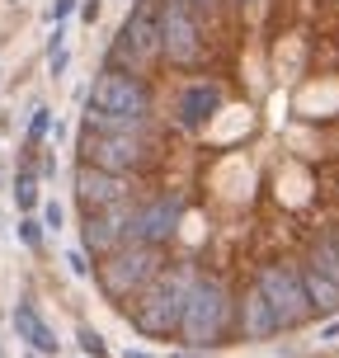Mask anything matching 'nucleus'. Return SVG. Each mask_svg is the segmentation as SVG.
Segmentation results:
<instances>
[{
	"instance_id": "f03ea898",
	"label": "nucleus",
	"mask_w": 339,
	"mask_h": 358,
	"mask_svg": "<svg viewBox=\"0 0 339 358\" xmlns=\"http://www.w3.org/2000/svg\"><path fill=\"white\" fill-rule=\"evenodd\" d=\"M10 330H15L19 340H24V349H29V354L62 358V335H57L52 325H48V316L38 311L34 297H19V302L10 306Z\"/></svg>"
},
{
	"instance_id": "f8f14e48",
	"label": "nucleus",
	"mask_w": 339,
	"mask_h": 358,
	"mask_svg": "<svg viewBox=\"0 0 339 358\" xmlns=\"http://www.w3.org/2000/svg\"><path fill=\"white\" fill-rule=\"evenodd\" d=\"M321 340H325V344H335V340H339V316H335V321H325V325H321Z\"/></svg>"
},
{
	"instance_id": "0eeeda50",
	"label": "nucleus",
	"mask_w": 339,
	"mask_h": 358,
	"mask_svg": "<svg viewBox=\"0 0 339 358\" xmlns=\"http://www.w3.org/2000/svg\"><path fill=\"white\" fill-rule=\"evenodd\" d=\"M75 349L85 358H113V349L104 344V335H99L94 325H80V330H75Z\"/></svg>"
},
{
	"instance_id": "dca6fc26",
	"label": "nucleus",
	"mask_w": 339,
	"mask_h": 358,
	"mask_svg": "<svg viewBox=\"0 0 339 358\" xmlns=\"http://www.w3.org/2000/svg\"><path fill=\"white\" fill-rule=\"evenodd\" d=\"M0 358H5V349H0Z\"/></svg>"
},
{
	"instance_id": "7ed1b4c3",
	"label": "nucleus",
	"mask_w": 339,
	"mask_h": 358,
	"mask_svg": "<svg viewBox=\"0 0 339 358\" xmlns=\"http://www.w3.org/2000/svg\"><path fill=\"white\" fill-rule=\"evenodd\" d=\"M10 198H15L19 217H34L43 208V175L29 170V165H15V179H10Z\"/></svg>"
},
{
	"instance_id": "39448f33",
	"label": "nucleus",
	"mask_w": 339,
	"mask_h": 358,
	"mask_svg": "<svg viewBox=\"0 0 339 358\" xmlns=\"http://www.w3.org/2000/svg\"><path fill=\"white\" fill-rule=\"evenodd\" d=\"M52 123H57L52 104H34V113H29V127H24V146H48V137H52Z\"/></svg>"
},
{
	"instance_id": "20e7f679",
	"label": "nucleus",
	"mask_w": 339,
	"mask_h": 358,
	"mask_svg": "<svg viewBox=\"0 0 339 358\" xmlns=\"http://www.w3.org/2000/svg\"><path fill=\"white\" fill-rule=\"evenodd\" d=\"M15 236H19V245L29 255H48V227H43V217H19L15 222Z\"/></svg>"
},
{
	"instance_id": "6e6552de",
	"label": "nucleus",
	"mask_w": 339,
	"mask_h": 358,
	"mask_svg": "<svg viewBox=\"0 0 339 358\" xmlns=\"http://www.w3.org/2000/svg\"><path fill=\"white\" fill-rule=\"evenodd\" d=\"M66 71H71V48L48 52V76H52V80H66Z\"/></svg>"
},
{
	"instance_id": "9b49d317",
	"label": "nucleus",
	"mask_w": 339,
	"mask_h": 358,
	"mask_svg": "<svg viewBox=\"0 0 339 358\" xmlns=\"http://www.w3.org/2000/svg\"><path fill=\"white\" fill-rule=\"evenodd\" d=\"M118 358H156L151 344H132V349H118Z\"/></svg>"
},
{
	"instance_id": "f257e3e1",
	"label": "nucleus",
	"mask_w": 339,
	"mask_h": 358,
	"mask_svg": "<svg viewBox=\"0 0 339 358\" xmlns=\"http://www.w3.org/2000/svg\"><path fill=\"white\" fill-rule=\"evenodd\" d=\"M71 227L151 349L339 316V0H127L75 90Z\"/></svg>"
},
{
	"instance_id": "1a4fd4ad",
	"label": "nucleus",
	"mask_w": 339,
	"mask_h": 358,
	"mask_svg": "<svg viewBox=\"0 0 339 358\" xmlns=\"http://www.w3.org/2000/svg\"><path fill=\"white\" fill-rule=\"evenodd\" d=\"M66 268H71L75 278H85V283H89V264H85V255H80V245H71V250H66Z\"/></svg>"
},
{
	"instance_id": "ddd939ff",
	"label": "nucleus",
	"mask_w": 339,
	"mask_h": 358,
	"mask_svg": "<svg viewBox=\"0 0 339 358\" xmlns=\"http://www.w3.org/2000/svg\"><path fill=\"white\" fill-rule=\"evenodd\" d=\"M94 19H99V0H89L85 10H80V24H94Z\"/></svg>"
},
{
	"instance_id": "4468645a",
	"label": "nucleus",
	"mask_w": 339,
	"mask_h": 358,
	"mask_svg": "<svg viewBox=\"0 0 339 358\" xmlns=\"http://www.w3.org/2000/svg\"><path fill=\"white\" fill-rule=\"evenodd\" d=\"M175 358H212V354H198V349H170Z\"/></svg>"
},
{
	"instance_id": "2eb2a0df",
	"label": "nucleus",
	"mask_w": 339,
	"mask_h": 358,
	"mask_svg": "<svg viewBox=\"0 0 339 358\" xmlns=\"http://www.w3.org/2000/svg\"><path fill=\"white\" fill-rule=\"evenodd\" d=\"M24 358H43V354H29V349H24Z\"/></svg>"
},
{
	"instance_id": "9d476101",
	"label": "nucleus",
	"mask_w": 339,
	"mask_h": 358,
	"mask_svg": "<svg viewBox=\"0 0 339 358\" xmlns=\"http://www.w3.org/2000/svg\"><path fill=\"white\" fill-rule=\"evenodd\" d=\"M57 48H66V24H52V34L43 38V52H57Z\"/></svg>"
},
{
	"instance_id": "423d86ee",
	"label": "nucleus",
	"mask_w": 339,
	"mask_h": 358,
	"mask_svg": "<svg viewBox=\"0 0 339 358\" xmlns=\"http://www.w3.org/2000/svg\"><path fill=\"white\" fill-rule=\"evenodd\" d=\"M38 217H43V227H48V236H62V231H66V222H71V208H66L62 198H43V208H38Z\"/></svg>"
}]
</instances>
